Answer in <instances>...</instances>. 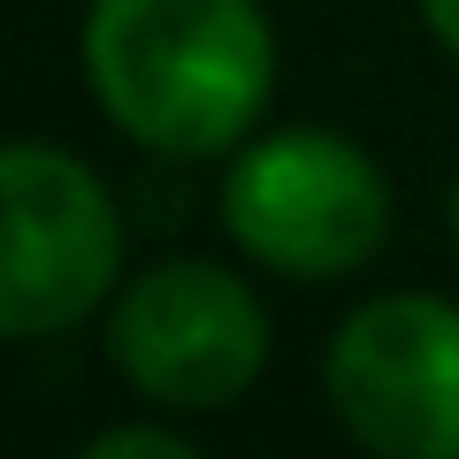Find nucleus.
Wrapping results in <instances>:
<instances>
[{
    "label": "nucleus",
    "instance_id": "obj_1",
    "mask_svg": "<svg viewBox=\"0 0 459 459\" xmlns=\"http://www.w3.org/2000/svg\"><path fill=\"white\" fill-rule=\"evenodd\" d=\"M84 77L115 131L153 153H230L261 123L276 39L261 0H92Z\"/></svg>",
    "mask_w": 459,
    "mask_h": 459
},
{
    "label": "nucleus",
    "instance_id": "obj_2",
    "mask_svg": "<svg viewBox=\"0 0 459 459\" xmlns=\"http://www.w3.org/2000/svg\"><path fill=\"white\" fill-rule=\"evenodd\" d=\"M222 222L276 276H344L383 246L391 184L337 131H276L230 161Z\"/></svg>",
    "mask_w": 459,
    "mask_h": 459
},
{
    "label": "nucleus",
    "instance_id": "obj_3",
    "mask_svg": "<svg viewBox=\"0 0 459 459\" xmlns=\"http://www.w3.org/2000/svg\"><path fill=\"white\" fill-rule=\"evenodd\" d=\"M0 207H8L0 329L54 337V329L84 322L123 268V214H115L108 184L77 153L47 146V138H16L0 153Z\"/></svg>",
    "mask_w": 459,
    "mask_h": 459
},
{
    "label": "nucleus",
    "instance_id": "obj_4",
    "mask_svg": "<svg viewBox=\"0 0 459 459\" xmlns=\"http://www.w3.org/2000/svg\"><path fill=\"white\" fill-rule=\"evenodd\" d=\"M108 360L169 413H222L268 368V314L214 261H161L115 299Z\"/></svg>",
    "mask_w": 459,
    "mask_h": 459
},
{
    "label": "nucleus",
    "instance_id": "obj_5",
    "mask_svg": "<svg viewBox=\"0 0 459 459\" xmlns=\"http://www.w3.org/2000/svg\"><path fill=\"white\" fill-rule=\"evenodd\" d=\"M329 406L383 459H459V307L368 299L329 337Z\"/></svg>",
    "mask_w": 459,
    "mask_h": 459
},
{
    "label": "nucleus",
    "instance_id": "obj_6",
    "mask_svg": "<svg viewBox=\"0 0 459 459\" xmlns=\"http://www.w3.org/2000/svg\"><path fill=\"white\" fill-rule=\"evenodd\" d=\"M84 459H192V444L169 429H100L84 444Z\"/></svg>",
    "mask_w": 459,
    "mask_h": 459
},
{
    "label": "nucleus",
    "instance_id": "obj_7",
    "mask_svg": "<svg viewBox=\"0 0 459 459\" xmlns=\"http://www.w3.org/2000/svg\"><path fill=\"white\" fill-rule=\"evenodd\" d=\"M421 16H429V31L459 54V0H421Z\"/></svg>",
    "mask_w": 459,
    "mask_h": 459
},
{
    "label": "nucleus",
    "instance_id": "obj_8",
    "mask_svg": "<svg viewBox=\"0 0 459 459\" xmlns=\"http://www.w3.org/2000/svg\"><path fill=\"white\" fill-rule=\"evenodd\" d=\"M452 238H459V184H452Z\"/></svg>",
    "mask_w": 459,
    "mask_h": 459
}]
</instances>
